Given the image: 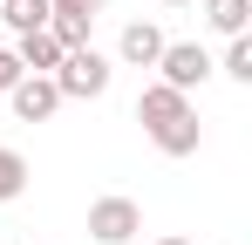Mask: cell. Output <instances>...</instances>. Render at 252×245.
<instances>
[{
  "mask_svg": "<svg viewBox=\"0 0 252 245\" xmlns=\"http://www.w3.org/2000/svg\"><path fill=\"white\" fill-rule=\"evenodd\" d=\"M136 122H143V136H150L164 157H191V150L205 143L198 102H191V95H177V89H164V82H150V89L136 95Z\"/></svg>",
  "mask_w": 252,
  "mask_h": 245,
  "instance_id": "obj_1",
  "label": "cell"
},
{
  "mask_svg": "<svg viewBox=\"0 0 252 245\" xmlns=\"http://www.w3.org/2000/svg\"><path fill=\"white\" fill-rule=\"evenodd\" d=\"M109 75H116V61L95 55V48H68V55L55 61V89H62V102H95V95H109Z\"/></svg>",
  "mask_w": 252,
  "mask_h": 245,
  "instance_id": "obj_2",
  "label": "cell"
},
{
  "mask_svg": "<svg viewBox=\"0 0 252 245\" xmlns=\"http://www.w3.org/2000/svg\"><path fill=\"white\" fill-rule=\"evenodd\" d=\"M136 232H143V204H136V198L109 191V198L89 204V239H95V245H129Z\"/></svg>",
  "mask_w": 252,
  "mask_h": 245,
  "instance_id": "obj_3",
  "label": "cell"
},
{
  "mask_svg": "<svg viewBox=\"0 0 252 245\" xmlns=\"http://www.w3.org/2000/svg\"><path fill=\"white\" fill-rule=\"evenodd\" d=\"M157 82L177 89V95H191V89L211 82V55L198 48V41H164V55H157Z\"/></svg>",
  "mask_w": 252,
  "mask_h": 245,
  "instance_id": "obj_4",
  "label": "cell"
},
{
  "mask_svg": "<svg viewBox=\"0 0 252 245\" xmlns=\"http://www.w3.org/2000/svg\"><path fill=\"white\" fill-rule=\"evenodd\" d=\"M7 102H14L21 122H48L55 109H62V89H55V75H21L14 89H7Z\"/></svg>",
  "mask_w": 252,
  "mask_h": 245,
  "instance_id": "obj_5",
  "label": "cell"
},
{
  "mask_svg": "<svg viewBox=\"0 0 252 245\" xmlns=\"http://www.w3.org/2000/svg\"><path fill=\"white\" fill-rule=\"evenodd\" d=\"M164 28H157V21H129L123 34H116V61H123V68H157V55H164Z\"/></svg>",
  "mask_w": 252,
  "mask_h": 245,
  "instance_id": "obj_6",
  "label": "cell"
},
{
  "mask_svg": "<svg viewBox=\"0 0 252 245\" xmlns=\"http://www.w3.org/2000/svg\"><path fill=\"white\" fill-rule=\"evenodd\" d=\"M14 61H21L28 75H55L62 48H55V34H48V28H34V34H21V41H14Z\"/></svg>",
  "mask_w": 252,
  "mask_h": 245,
  "instance_id": "obj_7",
  "label": "cell"
},
{
  "mask_svg": "<svg viewBox=\"0 0 252 245\" xmlns=\"http://www.w3.org/2000/svg\"><path fill=\"white\" fill-rule=\"evenodd\" d=\"M48 14H55V0H0V21H7L14 34H34V28H48Z\"/></svg>",
  "mask_w": 252,
  "mask_h": 245,
  "instance_id": "obj_8",
  "label": "cell"
},
{
  "mask_svg": "<svg viewBox=\"0 0 252 245\" xmlns=\"http://www.w3.org/2000/svg\"><path fill=\"white\" fill-rule=\"evenodd\" d=\"M205 21L218 28V34L232 41V34H246V21H252V0H205Z\"/></svg>",
  "mask_w": 252,
  "mask_h": 245,
  "instance_id": "obj_9",
  "label": "cell"
},
{
  "mask_svg": "<svg viewBox=\"0 0 252 245\" xmlns=\"http://www.w3.org/2000/svg\"><path fill=\"white\" fill-rule=\"evenodd\" d=\"M21 191H28V157L14 143H0V204H14Z\"/></svg>",
  "mask_w": 252,
  "mask_h": 245,
  "instance_id": "obj_10",
  "label": "cell"
},
{
  "mask_svg": "<svg viewBox=\"0 0 252 245\" xmlns=\"http://www.w3.org/2000/svg\"><path fill=\"white\" fill-rule=\"evenodd\" d=\"M48 34H55L62 55L68 48H89V14H48Z\"/></svg>",
  "mask_w": 252,
  "mask_h": 245,
  "instance_id": "obj_11",
  "label": "cell"
},
{
  "mask_svg": "<svg viewBox=\"0 0 252 245\" xmlns=\"http://www.w3.org/2000/svg\"><path fill=\"white\" fill-rule=\"evenodd\" d=\"M211 68H225L232 82H252V34H232V48H225V61H211Z\"/></svg>",
  "mask_w": 252,
  "mask_h": 245,
  "instance_id": "obj_12",
  "label": "cell"
},
{
  "mask_svg": "<svg viewBox=\"0 0 252 245\" xmlns=\"http://www.w3.org/2000/svg\"><path fill=\"white\" fill-rule=\"evenodd\" d=\"M28 75V68H21V61H14V48H0V95H7V89H14V82Z\"/></svg>",
  "mask_w": 252,
  "mask_h": 245,
  "instance_id": "obj_13",
  "label": "cell"
},
{
  "mask_svg": "<svg viewBox=\"0 0 252 245\" xmlns=\"http://www.w3.org/2000/svg\"><path fill=\"white\" fill-rule=\"evenodd\" d=\"M95 7L102 0H55V14H89V21H95Z\"/></svg>",
  "mask_w": 252,
  "mask_h": 245,
  "instance_id": "obj_14",
  "label": "cell"
},
{
  "mask_svg": "<svg viewBox=\"0 0 252 245\" xmlns=\"http://www.w3.org/2000/svg\"><path fill=\"white\" fill-rule=\"evenodd\" d=\"M157 245H191V239H157Z\"/></svg>",
  "mask_w": 252,
  "mask_h": 245,
  "instance_id": "obj_15",
  "label": "cell"
},
{
  "mask_svg": "<svg viewBox=\"0 0 252 245\" xmlns=\"http://www.w3.org/2000/svg\"><path fill=\"white\" fill-rule=\"evenodd\" d=\"M164 7H184V0H164Z\"/></svg>",
  "mask_w": 252,
  "mask_h": 245,
  "instance_id": "obj_16",
  "label": "cell"
}]
</instances>
